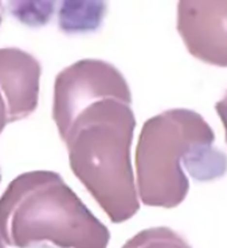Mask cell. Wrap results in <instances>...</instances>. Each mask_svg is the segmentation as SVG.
Instances as JSON below:
<instances>
[{
  "mask_svg": "<svg viewBox=\"0 0 227 248\" xmlns=\"http://www.w3.org/2000/svg\"><path fill=\"white\" fill-rule=\"evenodd\" d=\"M214 130L194 110L169 109L146 120L134 156L140 202L175 208L188 195L187 173L198 181L223 176L226 155L214 148Z\"/></svg>",
  "mask_w": 227,
  "mask_h": 248,
  "instance_id": "obj_1",
  "label": "cell"
},
{
  "mask_svg": "<svg viewBox=\"0 0 227 248\" xmlns=\"http://www.w3.org/2000/svg\"><path fill=\"white\" fill-rule=\"evenodd\" d=\"M136 118L130 105L101 99L87 106L62 141L71 172L113 223H122L140 208L130 148Z\"/></svg>",
  "mask_w": 227,
  "mask_h": 248,
  "instance_id": "obj_2",
  "label": "cell"
},
{
  "mask_svg": "<svg viewBox=\"0 0 227 248\" xmlns=\"http://www.w3.org/2000/svg\"><path fill=\"white\" fill-rule=\"evenodd\" d=\"M0 233L6 244L30 248H106L109 230L61 174L31 170L12 180L0 197Z\"/></svg>",
  "mask_w": 227,
  "mask_h": 248,
  "instance_id": "obj_3",
  "label": "cell"
},
{
  "mask_svg": "<svg viewBox=\"0 0 227 248\" xmlns=\"http://www.w3.org/2000/svg\"><path fill=\"white\" fill-rule=\"evenodd\" d=\"M108 98L132 105L128 81L109 62L81 59L59 71L54 83L52 120L61 140L81 111L101 99Z\"/></svg>",
  "mask_w": 227,
  "mask_h": 248,
  "instance_id": "obj_4",
  "label": "cell"
},
{
  "mask_svg": "<svg viewBox=\"0 0 227 248\" xmlns=\"http://www.w3.org/2000/svg\"><path fill=\"white\" fill-rule=\"evenodd\" d=\"M176 26L191 55L226 67V1H179Z\"/></svg>",
  "mask_w": 227,
  "mask_h": 248,
  "instance_id": "obj_5",
  "label": "cell"
},
{
  "mask_svg": "<svg viewBox=\"0 0 227 248\" xmlns=\"http://www.w3.org/2000/svg\"><path fill=\"white\" fill-rule=\"evenodd\" d=\"M39 61L16 47L0 48V93L4 99L7 121H20L30 117L39 102Z\"/></svg>",
  "mask_w": 227,
  "mask_h": 248,
  "instance_id": "obj_6",
  "label": "cell"
},
{
  "mask_svg": "<svg viewBox=\"0 0 227 248\" xmlns=\"http://www.w3.org/2000/svg\"><path fill=\"white\" fill-rule=\"evenodd\" d=\"M58 23L65 32H83L96 30L105 14V3H61Z\"/></svg>",
  "mask_w": 227,
  "mask_h": 248,
  "instance_id": "obj_7",
  "label": "cell"
},
{
  "mask_svg": "<svg viewBox=\"0 0 227 248\" xmlns=\"http://www.w3.org/2000/svg\"><path fill=\"white\" fill-rule=\"evenodd\" d=\"M122 248H191L181 236L167 227H155L144 230Z\"/></svg>",
  "mask_w": 227,
  "mask_h": 248,
  "instance_id": "obj_8",
  "label": "cell"
},
{
  "mask_svg": "<svg viewBox=\"0 0 227 248\" xmlns=\"http://www.w3.org/2000/svg\"><path fill=\"white\" fill-rule=\"evenodd\" d=\"M11 7L10 11L19 22L38 27L46 24L50 17L54 14V6L55 3L45 1V3H29V1H12L8 3Z\"/></svg>",
  "mask_w": 227,
  "mask_h": 248,
  "instance_id": "obj_9",
  "label": "cell"
},
{
  "mask_svg": "<svg viewBox=\"0 0 227 248\" xmlns=\"http://www.w3.org/2000/svg\"><path fill=\"white\" fill-rule=\"evenodd\" d=\"M8 124L7 121V110H6V104H4V99L1 97V93H0V134L4 130V127Z\"/></svg>",
  "mask_w": 227,
  "mask_h": 248,
  "instance_id": "obj_10",
  "label": "cell"
},
{
  "mask_svg": "<svg viewBox=\"0 0 227 248\" xmlns=\"http://www.w3.org/2000/svg\"><path fill=\"white\" fill-rule=\"evenodd\" d=\"M30 248H61V247H57V246H52L50 243H39V244H35L32 247Z\"/></svg>",
  "mask_w": 227,
  "mask_h": 248,
  "instance_id": "obj_11",
  "label": "cell"
},
{
  "mask_svg": "<svg viewBox=\"0 0 227 248\" xmlns=\"http://www.w3.org/2000/svg\"><path fill=\"white\" fill-rule=\"evenodd\" d=\"M0 248H6V243H4L3 237H1V233H0Z\"/></svg>",
  "mask_w": 227,
  "mask_h": 248,
  "instance_id": "obj_12",
  "label": "cell"
},
{
  "mask_svg": "<svg viewBox=\"0 0 227 248\" xmlns=\"http://www.w3.org/2000/svg\"><path fill=\"white\" fill-rule=\"evenodd\" d=\"M1 11H3V8H1V3H0V24H1V20H3V15H1Z\"/></svg>",
  "mask_w": 227,
  "mask_h": 248,
  "instance_id": "obj_13",
  "label": "cell"
},
{
  "mask_svg": "<svg viewBox=\"0 0 227 248\" xmlns=\"http://www.w3.org/2000/svg\"><path fill=\"white\" fill-rule=\"evenodd\" d=\"M0 181H1V170H0Z\"/></svg>",
  "mask_w": 227,
  "mask_h": 248,
  "instance_id": "obj_14",
  "label": "cell"
}]
</instances>
